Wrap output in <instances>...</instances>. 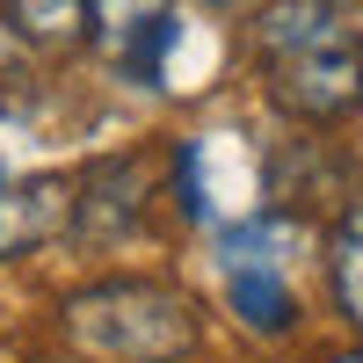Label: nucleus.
Returning <instances> with one entry per match:
<instances>
[{
  "mask_svg": "<svg viewBox=\"0 0 363 363\" xmlns=\"http://www.w3.org/2000/svg\"><path fill=\"white\" fill-rule=\"evenodd\" d=\"M203 8H247V0H203Z\"/></svg>",
  "mask_w": 363,
  "mask_h": 363,
  "instance_id": "obj_11",
  "label": "nucleus"
},
{
  "mask_svg": "<svg viewBox=\"0 0 363 363\" xmlns=\"http://www.w3.org/2000/svg\"><path fill=\"white\" fill-rule=\"evenodd\" d=\"M174 363H189V356H174Z\"/></svg>",
  "mask_w": 363,
  "mask_h": 363,
  "instance_id": "obj_12",
  "label": "nucleus"
},
{
  "mask_svg": "<svg viewBox=\"0 0 363 363\" xmlns=\"http://www.w3.org/2000/svg\"><path fill=\"white\" fill-rule=\"evenodd\" d=\"M66 342L95 363H174L196 356V306L160 277H109L66 298Z\"/></svg>",
  "mask_w": 363,
  "mask_h": 363,
  "instance_id": "obj_3",
  "label": "nucleus"
},
{
  "mask_svg": "<svg viewBox=\"0 0 363 363\" xmlns=\"http://www.w3.org/2000/svg\"><path fill=\"white\" fill-rule=\"evenodd\" d=\"M320 363H363V349H335V356H320Z\"/></svg>",
  "mask_w": 363,
  "mask_h": 363,
  "instance_id": "obj_10",
  "label": "nucleus"
},
{
  "mask_svg": "<svg viewBox=\"0 0 363 363\" xmlns=\"http://www.w3.org/2000/svg\"><path fill=\"white\" fill-rule=\"evenodd\" d=\"M247 58L262 102L306 131H335L363 109V22L349 0H262Z\"/></svg>",
  "mask_w": 363,
  "mask_h": 363,
  "instance_id": "obj_1",
  "label": "nucleus"
},
{
  "mask_svg": "<svg viewBox=\"0 0 363 363\" xmlns=\"http://www.w3.org/2000/svg\"><path fill=\"white\" fill-rule=\"evenodd\" d=\"M0 22H8L15 44L44 58H66L87 44V0H0Z\"/></svg>",
  "mask_w": 363,
  "mask_h": 363,
  "instance_id": "obj_8",
  "label": "nucleus"
},
{
  "mask_svg": "<svg viewBox=\"0 0 363 363\" xmlns=\"http://www.w3.org/2000/svg\"><path fill=\"white\" fill-rule=\"evenodd\" d=\"M320 269H327L335 313L363 335V196L335 211V225H327V240H320Z\"/></svg>",
  "mask_w": 363,
  "mask_h": 363,
  "instance_id": "obj_7",
  "label": "nucleus"
},
{
  "mask_svg": "<svg viewBox=\"0 0 363 363\" xmlns=\"http://www.w3.org/2000/svg\"><path fill=\"white\" fill-rule=\"evenodd\" d=\"M167 8H174V0H87V44H95L102 58H116L138 29H153Z\"/></svg>",
  "mask_w": 363,
  "mask_h": 363,
  "instance_id": "obj_9",
  "label": "nucleus"
},
{
  "mask_svg": "<svg viewBox=\"0 0 363 363\" xmlns=\"http://www.w3.org/2000/svg\"><path fill=\"white\" fill-rule=\"evenodd\" d=\"M145 189H153V167L145 153H109L95 167L73 174V225L80 240H124L145 218Z\"/></svg>",
  "mask_w": 363,
  "mask_h": 363,
  "instance_id": "obj_5",
  "label": "nucleus"
},
{
  "mask_svg": "<svg viewBox=\"0 0 363 363\" xmlns=\"http://www.w3.org/2000/svg\"><path fill=\"white\" fill-rule=\"evenodd\" d=\"M73 225V174H8L0 167V262L44 247Z\"/></svg>",
  "mask_w": 363,
  "mask_h": 363,
  "instance_id": "obj_6",
  "label": "nucleus"
},
{
  "mask_svg": "<svg viewBox=\"0 0 363 363\" xmlns=\"http://www.w3.org/2000/svg\"><path fill=\"white\" fill-rule=\"evenodd\" d=\"M174 203L189 225H225L262 211V160L240 131H196L174 145Z\"/></svg>",
  "mask_w": 363,
  "mask_h": 363,
  "instance_id": "obj_4",
  "label": "nucleus"
},
{
  "mask_svg": "<svg viewBox=\"0 0 363 363\" xmlns=\"http://www.w3.org/2000/svg\"><path fill=\"white\" fill-rule=\"evenodd\" d=\"M313 225L298 211L262 203L247 218L211 225V262H218V291L225 313L262 342H284L306 320V262H313Z\"/></svg>",
  "mask_w": 363,
  "mask_h": 363,
  "instance_id": "obj_2",
  "label": "nucleus"
}]
</instances>
